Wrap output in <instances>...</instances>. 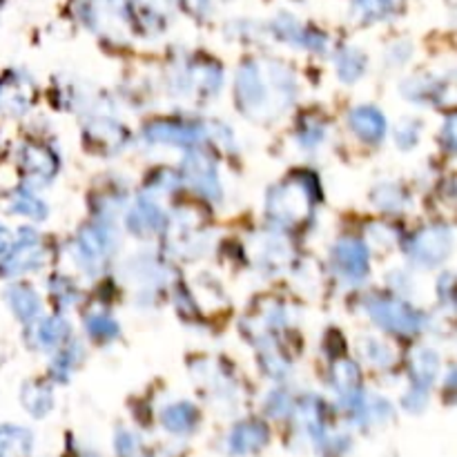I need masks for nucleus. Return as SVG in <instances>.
I'll list each match as a JSON object with an SVG mask.
<instances>
[{"label":"nucleus","mask_w":457,"mask_h":457,"mask_svg":"<svg viewBox=\"0 0 457 457\" xmlns=\"http://www.w3.org/2000/svg\"><path fill=\"white\" fill-rule=\"evenodd\" d=\"M12 213L23 214V217L34 219V221H43L47 217V205L38 199L32 190H16L10 199Z\"/></svg>","instance_id":"nucleus-22"},{"label":"nucleus","mask_w":457,"mask_h":457,"mask_svg":"<svg viewBox=\"0 0 457 457\" xmlns=\"http://www.w3.org/2000/svg\"><path fill=\"white\" fill-rule=\"evenodd\" d=\"M51 292L63 306H74L79 301V290L70 283V279H54L51 282Z\"/></svg>","instance_id":"nucleus-32"},{"label":"nucleus","mask_w":457,"mask_h":457,"mask_svg":"<svg viewBox=\"0 0 457 457\" xmlns=\"http://www.w3.org/2000/svg\"><path fill=\"white\" fill-rule=\"evenodd\" d=\"M420 132H422V125L417 123V120L407 119L399 123L395 141H398V145L402 150H411V148H415L417 141H420Z\"/></svg>","instance_id":"nucleus-31"},{"label":"nucleus","mask_w":457,"mask_h":457,"mask_svg":"<svg viewBox=\"0 0 457 457\" xmlns=\"http://www.w3.org/2000/svg\"><path fill=\"white\" fill-rule=\"evenodd\" d=\"M366 70V56L355 47H348L337 56V74L344 83H355Z\"/></svg>","instance_id":"nucleus-24"},{"label":"nucleus","mask_w":457,"mask_h":457,"mask_svg":"<svg viewBox=\"0 0 457 457\" xmlns=\"http://www.w3.org/2000/svg\"><path fill=\"white\" fill-rule=\"evenodd\" d=\"M221 67L217 63H194L192 67H188V72L181 79L183 85V92H201L204 97H213L221 88Z\"/></svg>","instance_id":"nucleus-14"},{"label":"nucleus","mask_w":457,"mask_h":457,"mask_svg":"<svg viewBox=\"0 0 457 457\" xmlns=\"http://www.w3.org/2000/svg\"><path fill=\"white\" fill-rule=\"evenodd\" d=\"M81 352H83V348H81L79 342H72L70 346L63 348V351L54 357V373L58 375V377H63L76 361H81Z\"/></svg>","instance_id":"nucleus-30"},{"label":"nucleus","mask_w":457,"mask_h":457,"mask_svg":"<svg viewBox=\"0 0 457 457\" xmlns=\"http://www.w3.org/2000/svg\"><path fill=\"white\" fill-rule=\"evenodd\" d=\"M32 81L23 72H10L0 79V112L20 116L32 107Z\"/></svg>","instance_id":"nucleus-11"},{"label":"nucleus","mask_w":457,"mask_h":457,"mask_svg":"<svg viewBox=\"0 0 457 457\" xmlns=\"http://www.w3.org/2000/svg\"><path fill=\"white\" fill-rule=\"evenodd\" d=\"M254 250H257L259 264L268 266V268H279V266L286 264L288 257H290V248H288L286 241L273 235L261 236V241L254 245Z\"/></svg>","instance_id":"nucleus-19"},{"label":"nucleus","mask_w":457,"mask_h":457,"mask_svg":"<svg viewBox=\"0 0 457 457\" xmlns=\"http://www.w3.org/2000/svg\"><path fill=\"white\" fill-rule=\"evenodd\" d=\"M67 335H70V321L56 314V317L43 319L36 330V344L43 351H54L67 339Z\"/></svg>","instance_id":"nucleus-18"},{"label":"nucleus","mask_w":457,"mask_h":457,"mask_svg":"<svg viewBox=\"0 0 457 457\" xmlns=\"http://www.w3.org/2000/svg\"><path fill=\"white\" fill-rule=\"evenodd\" d=\"M12 245V235L5 226H0V254H5Z\"/></svg>","instance_id":"nucleus-37"},{"label":"nucleus","mask_w":457,"mask_h":457,"mask_svg":"<svg viewBox=\"0 0 457 457\" xmlns=\"http://www.w3.org/2000/svg\"><path fill=\"white\" fill-rule=\"evenodd\" d=\"M453 116L451 119H446V125H444V129H442V136H444V143L448 145V150H453V145H455V132H453Z\"/></svg>","instance_id":"nucleus-35"},{"label":"nucleus","mask_w":457,"mask_h":457,"mask_svg":"<svg viewBox=\"0 0 457 457\" xmlns=\"http://www.w3.org/2000/svg\"><path fill=\"white\" fill-rule=\"evenodd\" d=\"M439 357L433 348L420 346L411 355V373L420 383H429L438 375Z\"/></svg>","instance_id":"nucleus-23"},{"label":"nucleus","mask_w":457,"mask_h":457,"mask_svg":"<svg viewBox=\"0 0 457 457\" xmlns=\"http://www.w3.org/2000/svg\"><path fill=\"white\" fill-rule=\"evenodd\" d=\"M114 230L105 223L83 228L74 241L76 264L88 275H98L110 261L112 252H114Z\"/></svg>","instance_id":"nucleus-3"},{"label":"nucleus","mask_w":457,"mask_h":457,"mask_svg":"<svg viewBox=\"0 0 457 457\" xmlns=\"http://www.w3.org/2000/svg\"><path fill=\"white\" fill-rule=\"evenodd\" d=\"M210 132L208 125L181 123V120H157L143 129V139L154 145H174V148H197Z\"/></svg>","instance_id":"nucleus-7"},{"label":"nucleus","mask_w":457,"mask_h":457,"mask_svg":"<svg viewBox=\"0 0 457 457\" xmlns=\"http://www.w3.org/2000/svg\"><path fill=\"white\" fill-rule=\"evenodd\" d=\"M7 257L0 266L3 275L7 277H16V275L29 273V270H38L45 261V248L41 244V236L32 228H23L19 232V239L16 244L10 245L7 250Z\"/></svg>","instance_id":"nucleus-6"},{"label":"nucleus","mask_w":457,"mask_h":457,"mask_svg":"<svg viewBox=\"0 0 457 457\" xmlns=\"http://www.w3.org/2000/svg\"><path fill=\"white\" fill-rule=\"evenodd\" d=\"M314 204V181L310 176H295L273 188L266 199V208L273 221L282 226H295L304 221Z\"/></svg>","instance_id":"nucleus-2"},{"label":"nucleus","mask_w":457,"mask_h":457,"mask_svg":"<svg viewBox=\"0 0 457 457\" xmlns=\"http://www.w3.org/2000/svg\"><path fill=\"white\" fill-rule=\"evenodd\" d=\"M333 264L346 282H364L368 275V248L352 236L339 239L333 248Z\"/></svg>","instance_id":"nucleus-10"},{"label":"nucleus","mask_w":457,"mask_h":457,"mask_svg":"<svg viewBox=\"0 0 457 457\" xmlns=\"http://www.w3.org/2000/svg\"><path fill=\"white\" fill-rule=\"evenodd\" d=\"M185 5L197 12V14H205L210 10V0H185Z\"/></svg>","instance_id":"nucleus-36"},{"label":"nucleus","mask_w":457,"mask_h":457,"mask_svg":"<svg viewBox=\"0 0 457 457\" xmlns=\"http://www.w3.org/2000/svg\"><path fill=\"white\" fill-rule=\"evenodd\" d=\"M275 34H277V38H282L283 43H290V45H299L313 51L326 50V38H323L321 34L301 27L299 20L292 19L290 14L277 16V20H275Z\"/></svg>","instance_id":"nucleus-15"},{"label":"nucleus","mask_w":457,"mask_h":457,"mask_svg":"<svg viewBox=\"0 0 457 457\" xmlns=\"http://www.w3.org/2000/svg\"><path fill=\"white\" fill-rule=\"evenodd\" d=\"M183 176L188 179V183L208 201L221 199V181H219L217 166H214L213 159H208V154L192 148V152L185 157Z\"/></svg>","instance_id":"nucleus-8"},{"label":"nucleus","mask_w":457,"mask_h":457,"mask_svg":"<svg viewBox=\"0 0 457 457\" xmlns=\"http://www.w3.org/2000/svg\"><path fill=\"white\" fill-rule=\"evenodd\" d=\"M348 125H351V129L360 139L370 141V143H377L386 135V119L373 105H360L355 110H351Z\"/></svg>","instance_id":"nucleus-16"},{"label":"nucleus","mask_w":457,"mask_h":457,"mask_svg":"<svg viewBox=\"0 0 457 457\" xmlns=\"http://www.w3.org/2000/svg\"><path fill=\"white\" fill-rule=\"evenodd\" d=\"M20 161H23V170L27 174L29 183L34 185L50 183L56 176V172H58V159H56V154L41 143L25 145Z\"/></svg>","instance_id":"nucleus-12"},{"label":"nucleus","mask_w":457,"mask_h":457,"mask_svg":"<svg viewBox=\"0 0 457 457\" xmlns=\"http://www.w3.org/2000/svg\"><path fill=\"white\" fill-rule=\"evenodd\" d=\"M85 135H88V139L98 141L103 145H112V148H120V143L125 141V129L110 119L88 120Z\"/></svg>","instance_id":"nucleus-20"},{"label":"nucleus","mask_w":457,"mask_h":457,"mask_svg":"<svg viewBox=\"0 0 457 457\" xmlns=\"http://www.w3.org/2000/svg\"><path fill=\"white\" fill-rule=\"evenodd\" d=\"M81 19L98 34H119L128 27V7L123 0H88Z\"/></svg>","instance_id":"nucleus-9"},{"label":"nucleus","mask_w":457,"mask_h":457,"mask_svg":"<svg viewBox=\"0 0 457 457\" xmlns=\"http://www.w3.org/2000/svg\"><path fill=\"white\" fill-rule=\"evenodd\" d=\"M297 139H299V143L304 145V148H308V150L317 148V145L321 143V139H323V128H321V125H314V123L306 125V128L299 129Z\"/></svg>","instance_id":"nucleus-33"},{"label":"nucleus","mask_w":457,"mask_h":457,"mask_svg":"<svg viewBox=\"0 0 457 457\" xmlns=\"http://www.w3.org/2000/svg\"><path fill=\"white\" fill-rule=\"evenodd\" d=\"M85 329L98 342H112L120 335V326L105 313H92L85 319Z\"/></svg>","instance_id":"nucleus-26"},{"label":"nucleus","mask_w":457,"mask_h":457,"mask_svg":"<svg viewBox=\"0 0 457 457\" xmlns=\"http://www.w3.org/2000/svg\"><path fill=\"white\" fill-rule=\"evenodd\" d=\"M370 319L379 329L395 335H415L424 323V314L413 308L402 299H386V297H373L366 304Z\"/></svg>","instance_id":"nucleus-4"},{"label":"nucleus","mask_w":457,"mask_h":457,"mask_svg":"<svg viewBox=\"0 0 457 457\" xmlns=\"http://www.w3.org/2000/svg\"><path fill=\"white\" fill-rule=\"evenodd\" d=\"M5 299L10 304L12 313L19 317V321L34 323L41 317V299L36 292L25 283H12L5 290Z\"/></svg>","instance_id":"nucleus-17"},{"label":"nucleus","mask_w":457,"mask_h":457,"mask_svg":"<svg viewBox=\"0 0 457 457\" xmlns=\"http://www.w3.org/2000/svg\"><path fill=\"white\" fill-rule=\"evenodd\" d=\"M295 92V79L282 65L261 67L248 60L236 72V101L241 112L254 120H268L282 114L292 103Z\"/></svg>","instance_id":"nucleus-1"},{"label":"nucleus","mask_w":457,"mask_h":457,"mask_svg":"<svg viewBox=\"0 0 457 457\" xmlns=\"http://www.w3.org/2000/svg\"><path fill=\"white\" fill-rule=\"evenodd\" d=\"M361 355L366 361L375 366H391L395 361V352L379 339H364L361 342Z\"/></svg>","instance_id":"nucleus-28"},{"label":"nucleus","mask_w":457,"mask_h":457,"mask_svg":"<svg viewBox=\"0 0 457 457\" xmlns=\"http://www.w3.org/2000/svg\"><path fill=\"white\" fill-rule=\"evenodd\" d=\"M373 204L377 205L382 213H402L408 205V197L399 185L395 183H382L373 190Z\"/></svg>","instance_id":"nucleus-21"},{"label":"nucleus","mask_w":457,"mask_h":457,"mask_svg":"<svg viewBox=\"0 0 457 457\" xmlns=\"http://www.w3.org/2000/svg\"><path fill=\"white\" fill-rule=\"evenodd\" d=\"M453 250V232L446 226H429L417 232L407 244L408 257L417 266L433 268L439 266Z\"/></svg>","instance_id":"nucleus-5"},{"label":"nucleus","mask_w":457,"mask_h":457,"mask_svg":"<svg viewBox=\"0 0 457 457\" xmlns=\"http://www.w3.org/2000/svg\"><path fill=\"white\" fill-rule=\"evenodd\" d=\"M439 89H442V85L429 79H411L402 83V94L411 101H433V98H438Z\"/></svg>","instance_id":"nucleus-27"},{"label":"nucleus","mask_w":457,"mask_h":457,"mask_svg":"<svg viewBox=\"0 0 457 457\" xmlns=\"http://www.w3.org/2000/svg\"><path fill=\"white\" fill-rule=\"evenodd\" d=\"M393 12V0H352V16L361 23H375Z\"/></svg>","instance_id":"nucleus-25"},{"label":"nucleus","mask_w":457,"mask_h":457,"mask_svg":"<svg viewBox=\"0 0 457 457\" xmlns=\"http://www.w3.org/2000/svg\"><path fill=\"white\" fill-rule=\"evenodd\" d=\"M333 382L339 391H355L360 383V373L351 360H339L333 368Z\"/></svg>","instance_id":"nucleus-29"},{"label":"nucleus","mask_w":457,"mask_h":457,"mask_svg":"<svg viewBox=\"0 0 457 457\" xmlns=\"http://www.w3.org/2000/svg\"><path fill=\"white\" fill-rule=\"evenodd\" d=\"M166 223L167 217L161 210V205L154 199H150V197H145V194L136 201L135 208L129 210L128 214V228L139 236L157 235V232L166 228Z\"/></svg>","instance_id":"nucleus-13"},{"label":"nucleus","mask_w":457,"mask_h":457,"mask_svg":"<svg viewBox=\"0 0 457 457\" xmlns=\"http://www.w3.org/2000/svg\"><path fill=\"white\" fill-rule=\"evenodd\" d=\"M438 295L444 304H451V299H453V275L451 273L442 275V279L438 282Z\"/></svg>","instance_id":"nucleus-34"}]
</instances>
